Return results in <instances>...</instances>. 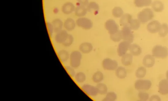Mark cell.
<instances>
[{
	"label": "cell",
	"instance_id": "cell-1",
	"mask_svg": "<svg viewBox=\"0 0 168 101\" xmlns=\"http://www.w3.org/2000/svg\"><path fill=\"white\" fill-rule=\"evenodd\" d=\"M82 53L79 50H75L70 54V65L75 69L79 68L81 64Z\"/></svg>",
	"mask_w": 168,
	"mask_h": 101
},
{
	"label": "cell",
	"instance_id": "cell-2",
	"mask_svg": "<svg viewBox=\"0 0 168 101\" xmlns=\"http://www.w3.org/2000/svg\"><path fill=\"white\" fill-rule=\"evenodd\" d=\"M152 55L160 59H165L168 56V49L165 46L156 45L152 49Z\"/></svg>",
	"mask_w": 168,
	"mask_h": 101
},
{
	"label": "cell",
	"instance_id": "cell-3",
	"mask_svg": "<svg viewBox=\"0 0 168 101\" xmlns=\"http://www.w3.org/2000/svg\"><path fill=\"white\" fill-rule=\"evenodd\" d=\"M154 16L153 11L149 8L143 9L138 14V20L142 23H145L151 20Z\"/></svg>",
	"mask_w": 168,
	"mask_h": 101
},
{
	"label": "cell",
	"instance_id": "cell-4",
	"mask_svg": "<svg viewBox=\"0 0 168 101\" xmlns=\"http://www.w3.org/2000/svg\"><path fill=\"white\" fill-rule=\"evenodd\" d=\"M103 68L108 71H114L118 67V63L116 60L111 58H105L102 62Z\"/></svg>",
	"mask_w": 168,
	"mask_h": 101
},
{
	"label": "cell",
	"instance_id": "cell-5",
	"mask_svg": "<svg viewBox=\"0 0 168 101\" xmlns=\"http://www.w3.org/2000/svg\"><path fill=\"white\" fill-rule=\"evenodd\" d=\"M152 85L151 81L148 80L139 79L134 84L135 88L139 91H147L149 90Z\"/></svg>",
	"mask_w": 168,
	"mask_h": 101
},
{
	"label": "cell",
	"instance_id": "cell-6",
	"mask_svg": "<svg viewBox=\"0 0 168 101\" xmlns=\"http://www.w3.org/2000/svg\"><path fill=\"white\" fill-rule=\"evenodd\" d=\"M132 29L129 26H124L121 31L123 40L129 42L131 44L134 40V35Z\"/></svg>",
	"mask_w": 168,
	"mask_h": 101
},
{
	"label": "cell",
	"instance_id": "cell-7",
	"mask_svg": "<svg viewBox=\"0 0 168 101\" xmlns=\"http://www.w3.org/2000/svg\"><path fill=\"white\" fill-rule=\"evenodd\" d=\"M130 44L128 42L123 41L120 42L117 48V53L118 56L122 57L127 53L129 50Z\"/></svg>",
	"mask_w": 168,
	"mask_h": 101
},
{
	"label": "cell",
	"instance_id": "cell-8",
	"mask_svg": "<svg viewBox=\"0 0 168 101\" xmlns=\"http://www.w3.org/2000/svg\"><path fill=\"white\" fill-rule=\"evenodd\" d=\"M81 90L88 96L94 97L98 94L96 86L89 84H84L81 86Z\"/></svg>",
	"mask_w": 168,
	"mask_h": 101
},
{
	"label": "cell",
	"instance_id": "cell-9",
	"mask_svg": "<svg viewBox=\"0 0 168 101\" xmlns=\"http://www.w3.org/2000/svg\"><path fill=\"white\" fill-rule=\"evenodd\" d=\"M105 29L110 35L114 34L119 31V27L116 22L112 19H109L105 24Z\"/></svg>",
	"mask_w": 168,
	"mask_h": 101
},
{
	"label": "cell",
	"instance_id": "cell-10",
	"mask_svg": "<svg viewBox=\"0 0 168 101\" xmlns=\"http://www.w3.org/2000/svg\"><path fill=\"white\" fill-rule=\"evenodd\" d=\"M77 25L84 29H91L93 26V24L90 19L87 18H81L77 19Z\"/></svg>",
	"mask_w": 168,
	"mask_h": 101
},
{
	"label": "cell",
	"instance_id": "cell-11",
	"mask_svg": "<svg viewBox=\"0 0 168 101\" xmlns=\"http://www.w3.org/2000/svg\"><path fill=\"white\" fill-rule=\"evenodd\" d=\"M161 25L158 21H153L148 24L147 29L150 33L155 34L159 32Z\"/></svg>",
	"mask_w": 168,
	"mask_h": 101
},
{
	"label": "cell",
	"instance_id": "cell-12",
	"mask_svg": "<svg viewBox=\"0 0 168 101\" xmlns=\"http://www.w3.org/2000/svg\"><path fill=\"white\" fill-rule=\"evenodd\" d=\"M93 49L92 45L88 42H83L79 46V51L84 54H88L91 53Z\"/></svg>",
	"mask_w": 168,
	"mask_h": 101
},
{
	"label": "cell",
	"instance_id": "cell-13",
	"mask_svg": "<svg viewBox=\"0 0 168 101\" xmlns=\"http://www.w3.org/2000/svg\"><path fill=\"white\" fill-rule=\"evenodd\" d=\"M68 34L66 30H62L56 33L54 40L58 44H62L67 38Z\"/></svg>",
	"mask_w": 168,
	"mask_h": 101
},
{
	"label": "cell",
	"instance_id": "cell-14",
	"mask_svg": "<svg viewBox=\"0 0 168 101\" xmlns=\"http://www.w3.org/2000/svg\"><path fill=\"white\" fill-rule=\"evenodd\" d=\"M159 92L162 95L168 94V80L166 79H163L160 81L159 84Z\"/></svg>",
	"mask_w": 168,
	"mask_h": 101
},
{
	"label": "cell",
	"instance_id": "cell-15",
	"mask_svg": "<svg viewBox=\"0 0 168 101\" xmlns=\"http://www.w3.org/2000/svg\"><path fill=\"white\" fill-rule=\"evenodd\" d=\"M133 57L130 53H127L121 57V63L124 67L130 66L133 62Z\"/></svg>",
	"mask_w": 168,
	"mask_h": 101
},
{
	"label": "cell",
	"instance_id": "cell-16",
	"mask_svg": "<svg viewBox=\"0 0 168 101\" xmlns=\"http://www.w3.org/2000/svg\"><path fill=\"white\" fill-rule=\"evenodd\" d=\"M155 63L154 57L151 55L144 56L143 60V64L144 67L148 68L153 67Z\"/></svg>",
	"mask_w": 168,
	"mask_h": 101
},
{
	"label": "cell",
	"instance_id": "cell-17",
	"mask_svg": "<svg viewBox=\"0 0 168 101\" xmlns=\"http://www.w3.org/2000/svg\"><path fill=\"white\" fill-rule=\"evenodd\" d=\"M129 51L130 53L133 56H138L142 53V49L137 44H131Z\"/></svg>",
	"mask_w": 168,
	"mask_h": 101
},
{
	"label": "cell",
	"instance_id": "cell-18",
	"mask_svg": "<svg viewBox=\"0 0 168 101\" xmlns=\"http://www.w3.org/2000/svg\"><path fill=\"white\" fill-rule=\"evenodd\" d=\"M115 73L116 76L120 79H126L127 75L126 69L123 66H118L115 70Z\"/></svg>",
	"mask_w": 168,
	"mask_h": 101
},
{
	"label": "cell",
	"instance_id": "cell-19",
	"mask_svg": "<svg viewBox=\"0 0 168 101\" xmlns=\"http://www.w3.org/2000/svg\"><path fill=\"white\" fill-rule=\"evenodd\" d=\"M75 7L71 2H67L64 4L62 7V11L65 14H71L75 11Z\"/></svg>",
	"mask_w": 168,
	"mask_h": 101
},
{
	"label": "cell",
	"instance_id": "cell-20",
	"mask_svg": "<svg viewBox=\"0 0 168 101\" xmlns=\"http://www.w3.org/2000/svg\"><path fill=\"white\" fill-rule=\"evenodd\" d=\"M104 79L103 73L100 71H97L93 74L92 79L93 82L98 84L102 82Z\"/></svg>",
	"mask_w": 168,
	"mask_h": 101
},
{
	"label": "cell",
	"instance_id": "cell-21",
	"mask_svg": "<svg viewBox=\"0 0 168 101\" xmlns=\"http://www.w3.org/2000/svg\"><path fill=\"white\" fill-rule=\"evenodd\" d=\"M58 55L62 62L64 63L69 59L70 54L67 50H61L58 52Z\"/></svg>",
	"mask_w": 168,
	"mask_h": 101
},
{
	"label": "cell",
	"instance_id": "cell-22",
	"mask_svg": "<svg viewBox=\"0 0 168 101\" xmlns=\"http://www.w3.org/2000/svg\"><path fill=\"white\" fill-rule=\"evenodd\" d=\"M64 26L66 30L71 31L75 29L76 24L73 19L71 18H68L66 19L64 22Z\"/></svg>",
	"mask_w": 168,
	"mask_h": 101
},
{
	"label": "cell",
	"instance_id": "cell-23",
	"mask_svg": "<svg viewBox=\"0 0 168 101\" xmlns=\"http://www.w3.org/2000/svg\"><path fill=\"white\" fill-rule=\"evenodd\" d=\"M52 24L53 27L54 32L56 33L62 30L64 26L63 22L59 19H54L52 22Z\"/></svg>",
	"mask_w": 168,
	"mask_h": 101
},
{
	"label": "cell",
	"instance_id": "cell-24",
	"mask_svg": "<svg viewBox=\"0 0 168 101\" xmlns=\"http://www.w3.org/2000/svg\"><path fill=\"white\" fill-rule=\"evenodd\" d=\"M74 78L77 83L82 84L86 80L87 76L84 72H80L76 73Z\"/></svg>",
	"mask_w": 168,
	"mask_h": 101
},
{
	"label": "cell",
	"instance_id": "cell-25",
	"mask_svg": "<svg viewBox=\"0 0 168 101\" xmlns=\"http://www.w3.org/2000/svg\"><path fill=\"white\" fill-rule=\"evenodd\" d=\"M98 94L104 95H106L108 92V88L105 84L101 82L97 84L96 86Z\"/></svg>",
	"mask_w": 168,
	"mask_h": 101
},
{
	"label": "cell",
	"instance_id": "cell-26",
	"mask_svg": "<svg viewBox=\"0 0 168 101\" xmlns=\"http://www.w3.org/2000/svg\"><path fill=\"white\" fill-rule=\"evenodd\" d=\"M132 20L131 15L129 14H127L123 15L121 18L120 23L121 25L123 26H129L130 23Z\"/></svg>",
	"mask_w": 168,
	"mask_h": 101
},
{
	"label": "cell",
	"instance_id": "cell-27",
	"mask_svg": "<svg viewBox=\"0 0 168 101\" xmlns=\"http://www.w3.org/2000/svg\"><path fill=\"white\" fill-rule=\"evenodd\" d=\"M87 8L85 6L80 5L75 8V14L78 17L84 16L87 14Z\"/></svg>",
	"mask_w": 168,
	"mask_h": 101
},
{
	"label": "cell",
	"instance_id": "cell-28",
	"mask_svg": "<svg viewBox=\"0 0 168 101\" xmlns=\"http://www.w3.org/2000/svg\"><path fill=\"white\" fill-rule=\"evenodd\" d=\"M152 8L156 12H161L164 9V5L161 2L155 1L152 4Z\"/></svg>",
	"mask_w": 168,
	"mask_h": 101
},
{
	"label": "cell",
	"instance_id": "cell-29",
	"mask_svg": "<svg viewBox=\"0 0 168 101\" xmlns=\"http://www.w3.org/2000/svg\"><path fill=\"white\" fill-rule=\"evenodd\" d=\"M147 73V69L143 67H140L138 68L135 72V75L137 78L142 79L145 76Z\"/></svg>",
	"mask_w": 168,
	"mask_h": 101
},
{
	"label": "cell",
	"instance_id": "cell-30",
	"mask_svg": "<svg viewBox=\"0 0 168 101\" xmlns=\"http://www.w3.org/2000/svg\"><path fill=\"white\" fill-rule=\"evenodd\" d=\"M151 3V0H134L135 5L138 7L149 6Z\"/></svg>",
	"mask_w": 168,
	"mask_h": 101
},
{
	"label": "cell",
	"instance_id": "cell-31",
	"mask_svg": "<svg viewBox=\"0 0 168 101\" xmlns=\"http://www.w3.org/2000/svg\"><path fill=\"white\" fill-rule=\"evenodd\" d=\"M117 99V95L114 92H108L105 95L104 100L105 101H114Z\"/></svg>",
	"mask_w": 168,
	"mask_h": 101
},
{
	"label": "cell",
	"instance_id": "cell-32",
	"mask_svg": "<svg viewBox=\"0 0 168 101\" xmlns=\"http://www.w3.org/2000/svg\"><path fill=\"white\" fill-rule=\"evenodd\" d=\"M111 40L113 42H118L123 40L122 32L119 30L118 32L114 34L110 35Z\"/></svg>",
	"mask_w": 168,
	"mask_h": 101
},
{
	"label": "cell",
	"instance_id": "cell-33",
	"mask_svg": "<svg viewBox=\"0 0 168 101\" xmlns=\"http://www.w3.org/2000/svg\"><path fill=\"white\" fill-rule=\"evenodd\" d=\"M99 6L95 2H91L88 5L87 10L90 12L97 13L99 10Z\"/></svg>",
	"mask_w": 168,
	"mask_h": 101
},
{
	"label": "cell",
	"instance_id": "cell-34",
	"mask_svg": "<svg viewBox=\"0 0 168 101\" xmlns=\"http://www.w3.org/2000/svg\"><path fill=\"white\" fill-rule=\"evenodd\" d=\"M159 36L161 37H165L168 33V26L166 24H163L161 25L159 32Z\"/></svg>",
	"mask_w": 168,
	"mask_h": 101
},
{
	"label": "cell",
	"instance_id": "cell-35",
	"mask_svg": "<svg viewBox=\"0 0 168 101\" xmlns=\"http://www.w3.org/2000/svg\"><path fill=\"white\" fill-rule=\"evenodd\" d=\"M140 22L138 19H132L131 21L129 27L133 30H136L139 29L140 26Z\"/></svg>",
	"mask_w": 168,
	"mask_h": 101
},
{
	"label": "cell",
	"instance_id": "cell-36",
	"mask_svg": "<svg viewBox=\"0 0 168 101\" xmlns=\"http://www.w3.org/2000/svg\"><path fill=\"white\" fill-rule=\"evenodd\" d=\"M74 41V38L73 37L71 34H69L67 38L63 43L62 44L65 47H69L72 45Z\"/></svg>",
	"mask_w": 168,
	"mask_h": 101
},
{
	"label": "cell",
	"instance_id": "cell-37",
	"mask_svg": "<svg viewBox=\"0 0 168 101\" xmlns=\"http://www.w3.org/2000/svg\"><path fill=\"white\" fill-rule=\"evenodd\" d=\"M123 13V10L120 7H115L112 11L113 16L116 18H120L122 16Z\"/></svg>",
	"mask_w": 168,
	"mask_h": 101
},
{
	"label": "cell",
	"instance_id": "cell-38",
	"mask_svg": "<svg viewBox=\"0 0 168 101\" xmlns=\"http://www.w3.org/2000/svg\"><path fill=\"white\" fill-rule=\"evenodd\" d=\"M139 99L141 101H146L149 98V95L148 93L143 91H140L138 94Z\"/></svg>",
	"mask_w": 168,
	"mask_h": 101
},
{
	"label": "cell",
	"instance_id": "cell-39",
	"mask_svg": "<svg viewBox=\"0 0 168 101\" xmlns=\"http://www.w3.org/2000/svg\"><path fill=\"white\" fill-rule=\"evenodd\" d=\"M65 68L69 75L71 77L74 78L76 73L75 69L71 66L70 65L66 66Z\"/></svg>",
	"mask_w": 168,
	"mask_h": 101
},
{
	"label": "cell",
	"instance_id": "cell-40",
	"mask_svg": "<svg viewBox=\"0 0 168 101\" xmlns=\"http://www.w3.org/2000/svg\"><path fill=\"white\" fill-rule=\"evenodd\" d=\"M47 27L48 32L51 36H52L54 32V29L52 24L48 22L47 23Z\"/></svg>",
	"mask_w": 168,
	"mask_h": 101
},
{
	"label": "cell",
	"instance_id": "cell-41",
	"mask_svg": "<svg viewBox=\"0 0 168 101\" xmlns=\"http://www.w3.org/2000/svg\"><path fill=\"white\" fill-rule=\"evenodd\" d=\"M77 1L81 5L85 6L88 5V0H77Z\"/></svg>",
	"mask_w": 168,
	"mask_h": 101
},
{
	"label": "cell",
	"instance_id": "cell-42",
	"mask_svg": "<svg viewBox=\"0 0 168 101\" xmlns=\"http://www.w3.org/2000/svg\"><path fill=\"white\" fill-rule=\"evenodd\" d=\"M150 101H161V99L158 95H154L152 96L150 99Z\"/></svg>",
	"mask_w": 168,
	"mask_h": 101
},
{
	"label": "cell",
	"instance_id": "cell-43",
	"mask_svg": "<svg viewBox=\"0 0 168 101\" xmlns=\"http://www.w3.org/2000/svg\"><path fill=\"white\" fill-rule=\"evenodd\" d=\"M166 77L167 79L168 80V70L167 71L166 73Z\"/></svg>",
	"mask_w": 168,
	"mask_h": 101
}]
</instances>
